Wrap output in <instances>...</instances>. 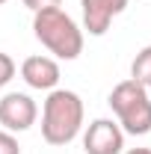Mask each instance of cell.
Here are the masks:
<instances>
[{"label":"cell","instance_id":"cell-10","mask_svg":"<svg viewBox=\"0 0 151 154\" xmlns=\"http://www.w3.org/2000/svg\"><path fill=\"white\" fill-rule=\"evenodd\" d=\"M0 154H21V145L15 139V134H9L3 128H0Z\"/></svg>","mask_w":151,"mask_h":154},{"label":"cell","instance_id":"cell-11","mask_svg":"<svg viewBox=\"0 0 151 154\" xmlns=\"http://www.w3.org/2000/svg\"><path fill=\"white\" fill-rule=\"evenodd\" d=\"M30 12H42V9H54V6H59L62 0H21Z\"/></svg>","mask_w":151,"mask_h":154},{"label":"cell","instance_id":"cell-4","mask_svg":"<svg viewBox=\"0 0 151 154\" xmlns=\"http://www.w3.org/2000/svg\"><path fill=\"white\" fill-rule=\"evenodd\" d=\"M39 107L27 92H6L0 98V128L9 134H24L36 125Z\"/></svg>","mask_w":151,"mask_h":154},{"label":"cell","instance_id":"cell-9","mask_svg":"<svg viewBox=\"0 0 151 154\" xmlns=\"http://www.w3.org/2000/svg\"><path fill=\"white\" fill-rule=\"evenodd\" d=\"M15 71H18L15 59L9 57V54H3V51H0V89H3V86H6L12 77H15Z\"/></svg>","mask_w":151,"mask_h":154},{"label":"cell","instance_id":"cell-2","mask_svg":"<svg viewBox=\"0 0 151 154\" xmlns=\"http://www.w3.org/2000/svg\"><path fill=\"white\" fill-rule=\"evenodd\" d=\"M33 33L57 59H77L83 54V30L59 6L33 12Z\"/></svg>","mask_w":151,"mask_h":154},{"label":"cell","instance_id":"cell-6","mask_svg":"<svg viewBox=\"0 0 151 154\" xmlns=\"http://www.w3.org/2000/svg\"><path fill=\"white\" fill-rule=\"evenodd\" d=\"M128 3L131 0H80L83 27L89 30V36H104L110 30L113 18L128 9Z\"/></svg>","mask_w":151,"mask_h":154},{"label":"cell","instance_id":"cell-12","mask_svg":"<svg viewBox=\"0 0 151 154\" xmlns=\"http://www.w3.org/2000/svg\"><path fill=\"white\" fill-rule=\"evenodd\" d=\"M125 154H151V148H131V151H125Z\"/></svg>","mask_w":151,"mask_h":154},{"label":"cell","instance_id":"cell-8","mask_svg":"<svg viewBox=\"0 0 151 154\" xmlns=\"http://www.w3.org/2000/svg\"><path fill=\"white\" fill-rule=\"evenodd\" d=\"M131 80H136L139 86H151V45H145L131 62Z\"/></svg>","mask_w":151,"mask_h":154},{"label":"cell","instance_id":"cell-1","mask_svg":"<svg viewBox=\"0 0 151 154\" xmlns=\"http://www.w3.org/2000/svg\"><path fill=\"white\" fill-rule=\"evenodd\" d=\"M83 128V101L71 89H51L42 107V136L48 145L74 142Z\"/></svg>","mask_w":151,"mask_h":154},{"label":"cell","instance_id":"cell-7","mask_svg":"<svg viewBox=\"0 0 151 154\" xmlns=\"http://www.w3.org/2000/svg\"><path fill=\"white\" fill-rule=\"evenodd\" d=\"M21 77H24V83L30 86V89H39V92H51V89H57L59 83V62L54 57H27L21 62Z\"/></svg>","mask_w":151,"mask_h":154},{"label":"cell","instance_id":"cell-3","mask_svg":"<svg viewBox=\"0 0 151 154\" xmlns=\"http://www.w3.org/2000/svg\"><path fill=\"white\" fill-rule=\"evenodd\" d=\"M110 110L119 119V128L131 136H145L151 131V98L148 89L139 86L136 80H122L119 86H113V92L107 98Z\"/></svg>","mask_w":151,"mask_h":154},{"label":"cell","instance_id":"cell-5","mask_svg":"<svg viewBox=\"0 0 151 154\" xmlns=\"http://www.w3.org/2000/svg\"><path fill=\"white\" fill-rule=\"evenodd\" d=\"M86 154H122L125 151V131L113 119H95L83 134Z\"/></svg>","mask_w":151,"mask_h":154},{"label":"cell","instance_id":"cell-13","mask_svg":"<svg viewBox=\"0 0 151 154\" xmlns=\"http://www.w3.org/2000/svg\"><path fill=\"white\" fill-rule=\"evenodd\" d=\"M0 3H6V0H0Z\"/></svg>","mask_w":151,"mask_h":154}]
</instances>
